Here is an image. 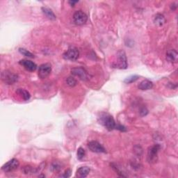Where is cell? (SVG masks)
<instances>
[{
	"mask_svg": "<svg viewBox=\"0 0 178 178\" xmlns=\"http://www.w3.org/2000/svg\"><path fill=\"white\" fill-rule=\"evenodd\" d=\"M86 155V152L85 150L83 148V147H80L78 148L77 150V159L79 160H82V159L84 157V156Z\"/></svg>",
	"mask_w": 178,
	"mask_h": 178,
	"instance_id": "obj_21",
	"label": "cell"
},
{
	"mask_svg": "<svg viewBox=\"0 0 178 178\" xmlns=\"http://www.w3.org/2000/svg\"><path fill=\"white\" fill-rule=\"evenodd\" d=\"M90 168L88 166H82L77 169V177L81 178H84L88 176V175L90 172Z\"/></svg>",
	"mask_w": 178,
	"mask_h": 178,
	"instance_id": "obj_13",
	"label": "cell"
},
{
	"mask_svg": "<svg viewBox=\"0 0 178 178\" xmlns=\"http://www.w3.org/2000/svg\"><path fill=\"white\" fill-rule=\"evenodd\" d=\"M41 9L42 11H43V13H44V15L48 19H51V20H55L56 18H57L55 14L51 9H50V8L47 7H42Z\"/></svg>",
	"mask_w": 178,
	"mask_h": 178,
	"instance_id": "obj_14",
	"label": "cell"
},
{
	"mask_svg": "<svg viewBox=\"0 0 178 178\" xmlns=\"http://www.w3.org/2000/svg\"><path fill=\"white\" fill-rule=\"evenodd\" d=\"M19 63L22 66H23L27 70L30 72L35 71L36 68H37V65H36L35 63H33V61L29 60L22 59L19 61Z\"/></svg>",
	"mask_w": 178,
	"mask_h": 178,
	"instance_id": "obj_11",
	"label": "cell"
},
{
	"mask_svg": "<svg viewBox=\"0 0 178 178\" xmlns=\"http://www.w3.org/2000/svg\"><path fill=\"white\" fill-rule=\"evenodd\" d=\"M88 149L91 150V152H95V153H105L106 150L104 147H103L99 142L96 141H90L88 143Z\"/></svg>",
	"mask_w": 178,
	"mask_h": 178,
	"instance_id": "obj_10",
	"label": "cell"
},
{
	"mask_svg": "<svg viewBox=\"0 0 178 178\" xmlns=\"http://www.w3.org/2000/svg\"><path fill=\"white\" fill-rule=\"evenodd\" d=\"M19 53H20L21 54L24 56V57H29V58H33V57H34V55H33L32 52H30L29 51H28V50L25 49L24 48H19Z\"/></svg>",
	"mask_w": 178,
	"mask_h": 178,
	"instance_id": "obj_20",
	"label": "cell"
},
{
	"mask_svg": "<svg viewBox=\"0 0 178 178\" xmlns=\"http://www.w3.org/2000/svg\"><path fill=\"white\" fill-rule=\"evenodd\" d=\"M16 93L24 100H29L30 99V97H31L30 93L27 91L24 90V89L18 88V90L16 91Z\"/></svg>",
	"mask_w": 178,
	"mask_h": 178,
	"instance_id": "obj_17",
	"label": "cell"
},
{
	"mask_svg": "<svg viewBox=\"0 0 178 178\" xmlns=\"http://www.w3.org/2000/svg\"><path fill=\"white\" fill-rule=\"evenodd\" d=\"M71 73L74 76L79 77L80 79L86 81L88 79V74L86 70L82 67H77L71 70Z\"/></svg>",
	"mask_w": 178,
	"mask_h": 178,
	"instance_id": "obj_9",
	"label": "cell"
},
{
	"mask_svg": "<svg viewBox=\"0 0 178 178\" xmlns=\"http://www.w3.org/2000/svg\"><path fill=\"white\" fill-rule=\"evenodd\" d=\"M167 59L171 62H176L177 59V53L175 49L168 50L166 54Z\"/></svg>",
	"mask_w": 178,
	"mask_h": 178,
	"instance_id": "obj_16",
	"label": "cell"
},
{
	"mask_svg": "<svg viewBox=\"0 0 178 178\" xmlns=\"http://www.w3.org/2000/svg\"><path fill=\"white\" fill-rule=\"evenodd\" d=\"M98 121L100 124L103 125L106 129L111 131L116 128V122L113 119L112 116L107 113H100L98 117Z\"/></svg>",
	"mask_w": 178,
	"mask_h": 178,
	"instance_id": "obj_1",
	"label": "cell"
},
{
	"mask_svg": "<svg viewBox=\"0 0 178 178\" xmlns=\"http://www.w3.org/2000/svg\"><path fill=\"white\" fill-rule=\"evenodd\" d=\"M77 3H78V1H70L69 2V4H70L72 6H74V4H77Z\"/></svg>",
	"mask_w": 178,
	"mask_h": 178,
	"instance_id": "obj_27",
	"label": "cell"
},
{
	"mask_svg": "<svg viewBox=\"0 0 178 178\" xmlns=\"http://www.w3.org/2000/svg\"><path fill=\"white\" fill-rule=\"evenodd\" d=\"M161 146L159 144H155L154 146L149 147L147 151V161L150 163H155L157 160V154Z\"/></svg>",
	"mask_w": 178,
	"mask_h": 178,
	"instance_id": "obj_4",
	"label": "cell"
},
{
	"mask_svg": "<svg viewBox=\"0 0 178 178\" xmlns=\"http://www.w3.org/2000/svg\"><path fill=\"white\" fill-rule=\"evenodd\" d=\"M2 79L6 84L11 85L18 81V76L9 70H4L2 72Z\"/></svg>",
	"mask_w": 178,
	"mask_h": 178,
	"instance_id": "obj_3",
	"label": "cell"
},
{
	"mask_svg": "<svg viewBox=\"0 0 178 178\" xmlns=\"http://www.w3.org/2000/svg\"><path fill=\"white\" fill-rule=\"evenodd\" d=\"M51 168L53 171H60L61 169V166L57 162H54L52 164V167Z\"/></svg>",
	"mask_w": 178,
	"mask_h": 178,
	"instance_id": "obj_23",
	"label": "cell"
},
{
	"mask_svg": "<svg viewBox=\"0 0 178 178\" xmlns=\"http://www.w3.org/2000/svg\"><path fill=\"white\" fill-rule=\"evenodd\" d=\"M19 165V163L18 159H12L8 161V162L2 166V170L4 172H10L18 168Z\"/></svg>",
	"mask_w": 178,
	"mask_h": 178,
	"instance_id": "obj_7",
	"label": "cell"
},
{
	"mask_svg": "<svg viewBox=\"0 0 178 178\" xmlns=\"http://www.w3.org/2000/svg\"><path fill=\"white\" fill-rule=\"evenodd\" d=\"M52 66L49 63H43L40 66L38 69V77L40 79H45L51 73Z\"/></svg>",
	"mask_w": 178,
	"mask_h": 178,
	"instance_id": "obj_8",
	"label": "cell"
},
{
	"mask_svg": "<svg viewBox=\"0 0 178 178\" xmlns=\"http://www.w3.org/2000/svg\"><path fill=\"white\" fill-rule=\"evenodd\" d=\"M115 129L121 131V132H126V131H127V128L126 127H125V126H123V125H120V124H116Z\"/></svg>",
	"mask_w": 178,
	"mask_h": 178,
	"instance_id": "obj_25",
	"label": "cell"
},
{
	"mask_svg": "<svg viewBox=\"0 0 178 178\" xmlns=\"http://www.w3.org/2000/svg\"><path fill=\"white\" fill-rule=\"evenodd\" d=\"M71 170L70 169H67L66 171L64 172V173L63 175H61L60 177H65V178H68L71 176Z\"/></svg>",
	"mask_w": 178,
	"mask_h": 178,
	"instance_id": "obj_24",
	"label": "cell"
},
{
	"mask_svg": "<svg viewBox=\"0 0 178 178\" xmlns=\"http://www.w3.org/2000/svg\"><path fill=\"white\" fill-rule=\"evenodd\" d=\"M88 17L86 14L83 12L82 11H77L73 15V20L74 22L77 25L82 26V25L85 24L87 22Z\"/></svg>",
	"mask_w": 178,
	"mask_h": 178,
	"instance_id": "obj_6",
	"label": "cell"
},
{
	"mask_svg": "<svg viewBox=\"0 0 178 178\" xmlns=\"http://www.w3.org/2000/svg\"><path fill=\"white\" fill-rule=\"evenodd\" d=\"M139 77L138 75H132V76H130L129 77L126 78L124 80V82L126 83H133V82H135L136 80L138 79Z\"/></svg>",
	"mask_w": 178,
	"mask_h": 178,
	"instance_id": "obj_22",
	"label": "cell"
},
{
	"mask_svg": "<svg viewBox=\"0 0 178 178\" xmlns=\"http://www.w3.org/2000/svg\"><path fill=\"white\" fill-rule=\"evenodd\" d=\"M148 113V110L146 107H142L140 109V115L141 116H146Z\"/></svg>",
	"mask_w": 178,
	"mask_h": 178,
	"instance_id": "obj_26",
	"label": "cell"
},
{
	"mask_svg": "<svg viewBox=\"0 0 178 178\" xmlns=\"http://www.w3.org/2000/svg\"><path fill=\"white\" fill-rule=\"evenodd\" d=\"M154 22L156 25H157L158 27H161L165 24L166 19L164 18L163 15L161 13H157V15L155 16L154 18Z\"/></svg>",
	"mask_w": 178,
	"mask_h": 178,
	"instance_id": "obj_15",
	"label": "cell"
},
{
	"mask_svg": "<svg viewBox=\"0 0 178 178\" xmlns=\"http://www.w3.org/2000/svg\"><path fill=\"white\" fill-rule=\"evenodd\" d=\"M153 87V83L148 79H144L140 82L138 88L142 91H147L150 90V89H152Z\"/></svg>",
	"mask_w": 178,
	"mask_h": 178,
	"instance_id": "obj_12",
	"label": "cell"
},
{
	"mask_svg": "<svg viewBox=\"0 0 178 178\" xmlns=\"http://www.w3.org/2000/svg\"><path fill=\"white\" fill-rule=\"evenodd\" d=\"M37 169H35L31 166H26L23 168V172L25 174H33L37 172Z\"/></svg>",
	"mask_w": 178,
	"mask_h": 178,
	"instance_id": "obj_18",
	"label": "cell"
},
{
	"mask_svg": "<svg viewBox=\"0 0 178 178\" xmlns=\"http://www.w3.org/2000/svg\"><path fill=\"white\" fill-rule=\"evenodd\" d=\"M113 68L120 69H126L127 68V61L126 54L124 51L120 50L117 52V61L113 63Z\"/></svg>",
	"mask_w": 178,
	"mask_h": 178,
	"instance_id": "obj_2",
	"label": "cell"
},
{
	"mask_svg": "<svg viewBox=\"0 0 178 178\" xmlns=\"http://www.w3.org/2000/svg\"><path fill=\"white\" fill-rule=\"evenodd\" d=\"M66 83L70 87H74L77 84V82L73 77H68L66 79Z\"/></svg>",
	"mask_w": 178,
	"mask_h": 178,
	"instance_id": "obj_19",
	"label": "cell"
},
{
	"mask_svg": "<svg viewBox=\"0 0 178 178\" xmlns=\"http://www.w3.org/2000/svg\"><path fill=\"white\" fill-rule=\"evenodd\" d=\"M63 57L66 60L74 61L77 60L78 58H79V52L76 47H70L66 52H64Z\"/></svg>",
	"mask_w": 178,
	"mask_h": 178,
	"instance_id": "obj_5",
	"label": "cell"
}]
</instances>
